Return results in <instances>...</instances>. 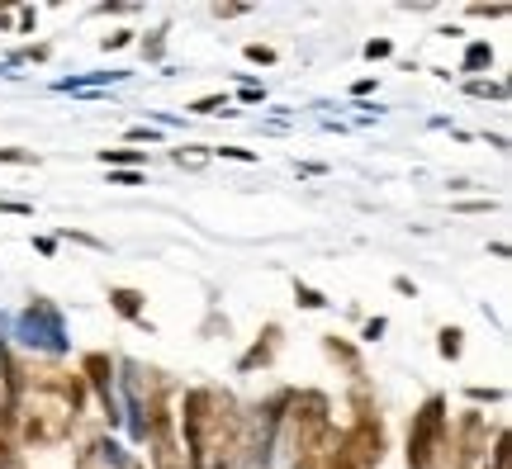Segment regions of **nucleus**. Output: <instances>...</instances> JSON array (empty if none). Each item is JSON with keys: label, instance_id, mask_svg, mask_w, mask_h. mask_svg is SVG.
<instances>
[{"label": "nucleus", "instance_id": "f257e3e1", "mask_svg": "<svg viewBox=\"0 0 512 469\" xmlns=\"http://www.w3.org/2000/svg\"><path fill=\"white\" fill-rule=\"evenodd\" d=\"M181 432L190 469H233L242 465V413L223 389H190L181 403Z\"/></svg>", "mask_w": 512, "mask_h": 469}, {"label": "nucleus", "instance_id": "f03ea898", "mask_svg": "<svg viewBox=\"0 0 512 469\" xmlns=\"http://www.w3.org/2000/svg\"><path fill=\"white\" fill-rule=\"evenodd\" d=\"M332 403L328 394L318 389H304V394H290L285 413H280V427H285V451H290V469H318L323 455L332 451Z\"/></svg>", "mask_w": 512, "mask_h": 469}, {"label": "nucleus", "instance_id": "7ed1b4c3", "mask_svg": "<svg viewBox=\"0 0 512 469\" xmlns=\"http://www.w3.org/2000/svg\"><path fill=\"white\" fill-rule=\"evenodd\" d=\"M19 403V427H24V441L34 446H62L76 427V408L62 394H48V389H24L15 398Z\"/></svg>", "mask_w": 512, "mask_h": 469}, {"label": "nucleus", "instance_id": "20e7f679", "mask_svg": "<svg viewBox=\"0 0 512 469\" xmlns=\"http://www.w3.org/2000/svg\"><path fill=\"white\" fill-rule=\"evenodd\" d=\"M451 446V427H446V398H427L422 413L408 427V469H441V455Z\"/></svg>", "mask_w": 512, "mask_h": 469}, {"label": "nucleus", "instance_id": "39448f33", "mask_svg": "<svg viewBox=\"0 0 512 469\" xmlns=\"http://www.w3.org/2000/svg\"><path fill=\"white\" fill-rule=\"evenodd\" d=\"M147 446H152V469H190V460H185L181 441H176V417H171V408L166 403H157L152 408V417H147Z\"/></svg>", "mask_w": 512, "mask_h": 469}, {"label": "nucleus", "instance_id": "423d86ee", "mask_svg": "<svg viewBox=\"0 0 512 469\" xmlns=\"http://www.w3.org/2000/svg\"><path fill=\"white\" fill-rule=\"evenodd\" d=\"M337 441L347 446V455H351V460H356L361 469H380V460H384V422L375 417V408L356 413L351 432H342Z\"/></svg>", "mask_w": 512, "mask_h": 469}, {"label": "nucleus", "instance_id": "0eeeda50", "mask_svg": "<svg viewBox=\"0 0 512 469\" xmlns=\"http://www.w3.org/2000/svg\"><path fill=\"white\" fill-rule=\"evenodd\" d=\"M484 455H489V422L484 413H465L456 427V469H479Z\"/></svg>", "mask_w": 512, "mask_h": 469}, {"label": "nucleus", "instance_id": "6e6552de", "mask_svg": "<svg viewBox=\"0 0 512 469\" xmlns=\"http://www.w3.org/2000/svg\"><path fill=\"white\" fill-rule=\"evenodd\" d=\"M76 375L86 379V389H95L100 394V403H105V413L114 417V361L105 356V351H91L86 361H81V370Z\"/></svg>", "mask_w": 512, "mask_h": 469}, {"label": "nucleus", "instance_id": "1a4fd4ad", "mask_svg": "<svg viewBox=\"0 0 512 469\" xmlns=\"http://www.w3.org/2000/svg\"><path fill=\"white\" fill-rule=\"evenodd\" d=\"M275 351H280V327H266L261 332V342L242 356V370H256V365H271L275 361Z\"/></svg>", "mask_w": 512, "mask_h": 469}, {"label": "nucleus", "instance_id": "9d476101", "mask_svg": "<svg viewBox=\"0 0 512 469\" xmlns=\"http://www.w3.org/2000/svg\"><path fill=\"white\" fill-rule=\"evenodd\" d=\"M323 351H328L332 361H342L351 375H361V356H356V346L342 342V337H323Z\"/></svg>", "mask_w": 512, "mask_h": 469}, {"label": "nucleus", "instance_id": "9b49d317", "mask_svg": "<svg viewBox=\"0 0 512 469\" xmlns=\"http://www.w3.org/2000/svg\"><path fill=\"white\" fill-rule=\"evenodd\" d=\"M110 304L119 308L124 318H133V323L143 318V294H138V289H110Z\"/></svg>", "mask_w": 512, "mask_h": 469}, {"label": "nucleus", "instance_id": "f8f14e48", "mask_svg": "<svg viewBox=\"0 0 512 469\" xmlns=\"http://www.w3.org/2000/svg\"><path fill=\"white\" fill-rule=\"evenodd\" d=\"M318 469H361V465L347 455V446H342V441H332V451L323 455V465H318Z\"/></svg>", "mask_w": 512, "mask_h": 469}, {"label": "nucleus", "instance_id": "ddd939ff", "mask_svg": "<svg viewBox=\"0 0 512 469\" xmlns=\"http://www.w3.org/2000/svg\"><path fill=\"white\" fill-rule=\"evenodd\" d=\"M19 465V451H15V436H10V427L0 422V469H15Z\"/></svg>", "mask_w": 512, "mask_h": 469}, {"label": "nucleus", "instance_id": "4468645a", "mask_svg": "<svg viewBox=\"0 0 512 469\" xmlns=\"http://www.w3.org/2000/svg\"><path fill=\"white\" fill-rule=\"evenodd\" d=\"M437 346H441V356H446V361H456L460 356V327H446Z\"/></svg>", "mask_w": 512, "mask_h": 469}, {"label": "nucleus", "instance_id": "2eb2a0df", "mask_svg": "<svg viewBox=\"0 0 512 469\" xmlns=\"http://www.w3.org/2000/svg\"><path fill=\"white\" fill-rule=\"evenodd\" d=\"M190 109H195V114H219V109L228 114V100H223V95H204V100H195Z\"/></svg>", "mask_w": 512, "mask_h": 469}, {"label": "nucleus", "instance_id": "dca6fc26", "mask_svg": "<svg viewBox=\"0 0 512 469\" xmlns=\"http://www.w3.org/2000/svg\"><path fill=\"white\" fill-rule=\"evenodd\" d=\"M294 294H299V304H304V308H323V304H328V299H323L318 289H309V285H299Z\"/></svg>", "mask_w": 512, "mask_h": 469}, {"label": "nucleus", "instance_id": "f3484780", "mask_svg": "<svg viewBox=\"0 0 512 469\" xmlns=\"http://www.w3.org/2000/svg\"><path fill=\"white\" fill-rule=\"evenodd\" d=\"M489 48H484V43H475V48H470V57H465V67H470V72H475V67H484V62H489Z\"/></svg>", "mask_w": 512, "mask_h": 469}, {"label": "nucleus", "instance_id": "a211bd4d", "mask_svg": "<svg viewBox=\"0 0 512 469\" xmlns=\"http://www.w3.org/2000/svg\"><path fill=\"white\" fill-rule=\"evenodd\" d=\"M105 162H143V152H133V147H119V152H105Z\"/></svg>", "mask_w": 512, "mask_h": 469}, {"label": "nucleus", "instance_id": "6ab92c4d", "mask_svg": "<svg viewBox=\"0 0 512 469\" xmlns=\"http://www.w3.org/2000/svg\"><path fill=\"white\" fill-rule=\"evenodd\" d=\"M247 62H261V67H271L275 53H271V48H261V43H252V48H247Z\"/></svg>", "mask_w": 512, "mask_h": 469}, {"label": "nucleus", "instance_id": "aec40b11", "mask_svg": "<svg viewBox=\"0 0 512 469\" xmlns=\"http://www.w3.org/2000/svg\"><path fill=\"white\" fill-rule=\"evenodd\" d=\"M176 162H181V166H200V162H204V152H195V147L185 152V147H181V152H176Z\"/></svg>", "mask_w": 512, "mask_h": 469}, {"label": "nucleus", "instance_id": "412c9836", "mask_svg": "<svg viewBox=\"0 0 512 469\" xmlns=\"http://www.w3.org/2000/svg\"><path fill=\"white\" fill-rule=\"evenodd\" d=\"M223 157H238V162H256V152H247V147H223Z\"/></svg>", "mask_w": 512, "mask_h": 469}, {"label": "nucleus", "instance_id": "4be33fe9", "mask_svg": "<svg viewBox=\"0 0 512 469\" xmlns=\"http://www.w3.org/2000/svg\"><path fill=\"white\" fill-rule=\"evenodd\" d=\"M470 95H498V100H503V86H484V81H475V86H470Z\"/></svg>", "mask_w": 512, "mask_h": 469}, {"label": "nucleus", "instance_id": "5701e85b", "mask_svg": "<svg viewBox=\"0 0 512 469\" xmlns=\"http://www.w3.org/2000/svg\"><path fill=\"white\" fill-rule=\"evenodd\" d=\"M366 57H389V43H384V38L380 43H366Z\"/></svg>", "mask_w": 512, "mask_h": 469}, {"label": "nucleus", "instance_id": "b1692460", "mask_svg": "<svg viewBox=\"0 0 512 469\" xmlns=\"http://www.w3.org/2000/svg\"><path fill=\"white\" fill-rule=\"evenodd\" d=\"M119 469H143V465H133V460H124V465H119Z\"/></svg>", "mask_w": 512, "mask_h": 469}]
</instances>
